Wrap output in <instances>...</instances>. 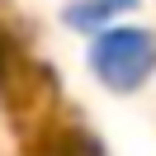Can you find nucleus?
<instances>
[{
    "label": "nucleus",
    "instance_id": "obj_1",
    "mask_svg": "<svg viewBox=\"0 0 156 156\" xmlns=\"http://www.w3.org/2000/svg\"><path fill=\"white\" fill-rule=\"evenodd\" d=\"M90 66L104 85L114 90H137L156 71V38L147 29H114L90 48Z\"/></svg>",
    "mask_w": 156,
    "mask_h": 156
},
{
    "label": "nucleus",
    "instance_id": "obj_2",
    "mask_svg": "<svg viewBox=\"0 0 156 156\" xmlns=\"http://www.w3.org/2000/svg\"><path fill=\"white\" fill-rule=\"evenodd\" d=\"M133 5L137 0H85V5L71 10V24H76V29H90V24H104V19H114V14L133 10Z\"/></svg>",
    "mask_w": 156,
    "mask_h": 156
}]
</instances>
